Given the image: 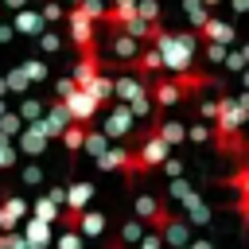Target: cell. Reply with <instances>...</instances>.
Masks as SVG:
<instances>
[{
  "label": "cell",
  "mask_w": 249,
  "mask_h": 249,
  "mask_svg": "<svg viewBox=\"0 0 249 249\" xmlns=\"http://www.w3.org/2000/svg\"><path fill=\"white\" fill-rule=\"evenodd\" d=\"M152 47L160 51V62H163V70H191L195 66V51H198V35L195 31H167V27H160L156 35H152Z\"/></svg>",
  "instance_id": "1"
},
{
  "label": "cell",
  "mask_w": 249,
  "mask_h": 249,
  "mask_svg": "<svg viewBox=\"0 0 249 249\" xmlns=\"http://www.w3.org/2000/svg\"><path fill=\"white\" fill-rule=\"evenodd\" d=\"M93 160H97L101 171H124L128 179H140V175H144L136 152H132V148H121V144H113V140H109V148H105L101 156H93Z\"/></svg>",
  "instance_id": "2"
},
{
  "label": "cell",
  "mask_w": 249,
  "mask_h": 249,
  "mask_svg": "<svg viewBox=\"0 0 249 249\" xmlns=\"http://www.w3.org/2000/svg\"><path fill=\"white\" fill-rule=\"evenodd\" d=\"M62 16H66V27H70V39H74V47H78V51H89V47H97V23H93L89 16H82L74 4H70Z\"/></svg>",
  "instance_id": "3"
},
{
  "label": "cell",
  "mask_w": 249,
  "mask_h": 249,
  "mask_svg": "<svg viewBox=\"0 0 249 249\" xmlns=\"http://www.w3.org/2000/svg\"><path fill=\"white\" fill-rule=\"evenodd\" d=\"M132 152H136V160H140V167H144V171H156V167H160V160H163L171 148H167V144L156 136V128L148 124V128L140 132V148H132Z\"/></svg>",
  "instance_id": "4"
},
{
  "label": "cell",
  "mask_w": 249,
  "mask_h": 249,
  "mask_svg": "<svg viewBox=\"0 0 249 249\" xmlns=\"http://www.w3.org/2000/svg\"><path fill=\"white\" fill-rule=\"evenodd\" d=\"M148 97H152V105L156 109H171V105H179L183 101V93H179V86H175V78H163V74H156V78H148Z\"/></svg>",
  "instance_id": "5"
},
{
  "label": "cell",
  "mask_w": 249,
  "mask_h": 249,
  "mask_svg": "<svg viewBox=\"0 0 249 249\" xmlns=\"http://www.w3.org/2000/svg\"><path fill=\"white\" fill-rule=\"evenodd\" d=\"M132 128H136V117H132V109L124 105V101H117L113 109H109V117H105V136L109 140H124V136H132Z\"/></svg>",
  "instance_id": "6"
},
{
  "label": "cell",
  "mask_w": 249,
  "mask_h": 249,
  "mask_svg": "<svg viewBox=\"0 0 249 249\" xmlns=\"http://www.w3.org/2000/svg\"><path fill=\"white\" fill-rule=\"evenodd\" d=\"M62 105H66L70 121H78V124H93V117L101 113V109H97V101H93V97H89V93H86L82 86H78V89H74L70 97H62Z\"/></svg>",
  "instance_id": "7"
},
{
  "label": "cell",
  "mask_w": 249,
  "mask_h": 249,
  "mask_svg": "<svg viewBox=\"0 0 249 249\" xmlns=\"http://www.w3.org/2000/svg\"><path fill=\"white\" fill-rule=\"evenodd\" d=\"M195 35H198V39H210V43H222V47H233V39H237L233 23H230V19H218L214 12L202 19V27H195Z\"/></svg>",
  "instance_id": "8"
},
{
  "label": "cell",
  "mask_w": 249,
  "mask_h": 249,
  "mask_svg": "<svg viewBox=\"0 0 249 249\" xmlns=\"http://www.w3.org/2000/svg\"><path fill=\"white\" fill-rule=\"evenodd\" d=\"M47 148V132L39 128V121H23V128L16 132V152L19 156H43Z\"/></svg>",
  "instance_id": "9"
},
{
  "label": "cell",
  "mask_w": 249,
  "mask_h": 249,
  "mask_svg": "<svg viewBox=\"0 0 249 249\" xmlns=\"http://www.w3.org/2000/svg\"><path fill=\"white\" fill-rule=\"evenodd\" d=\"M70 124V113H66V105L62 101H51V105H43V117H39V128L47 132V140H58V132Z\"/></svg>",
  "instance_id": "10"
},
{
  "label": "cell",
  "mask_w": 249,
  "mask_h": 249,
  "mask_svg": "<svg viewBox=\"0 0 249 249\" xmlns=\"http://www.w3.org/2000/svg\"><path fill=\"white\" fill-rule=\"evenodd\" d=\"M171 78H175V86H179V93H183V101H187V97H195L198 89H210V86H218V82H214L210 74H198L195 66H191V70H175Z\"/></svg>",
  "instance_id": "11"
},
{
  "label": "cell",
  "mask_w": 249,
  "mask_h": 249,
  "mask_svg": "<svg viewBox=\"0 0 249 249\" xmlns=\"http://www.w3.org/2000/svg\"><path fill=\"white\" fill-rule=\"evenodd\" d=\"M156 233L163 237V245H187V241H191V222H187L183 214H175V210H171V214H167V222H163Z\"/></svg>",
  "instance_id": "12"
},
{
  "label": "cell",
  "mask_w": 249,
  "mask_h": 249,
  "mask_svg": "<svg viewBox=\"0 0 249 249\" xmlns=\"http://www.w3.org/2000/svg\"><path fill=\"white\" fill-rule=\"evenodd\" d=\"M101 70H105L101 51H97V47H89V51H82V58H78V66H74V74H70V78H74L78 86H86V82H89L93 74H101Z\"/></svg>",
  "instance_id": "13"
},
{
  "label": "cell",
  "mask_w": 249,
  "mask_h": 249,
  "mask_svg": "<svg viewBox=\"0 0 249 249\" xmlns=\"http://www.w3.org/2000/svg\"><path fill=\"white\" fill-rule=\"evenodd\" d=\"M74 230H78L82 237H97V233H105V214H101V210L82 206V210H78V218H74Z\"/></svg>",
  "instance_id": "14"
},
{
  "label": "cell",
  "mask_w": 249,
  "mask_h": 249,
  "mask_svg": "<svg viewBox=\"0 0 249 249\" xmlns=\"http://www.w3.org/2000/svg\"><path fill=\"white\" fill-rule=\"evenodd\" d=\"M82 89H86V93H89V97L97 101V109H105V105L113 101V78H109L105 70H101V74H93V78H89V82H86Z\"/></svg>",
  "instance_id": "15"
},
{
  "label": "cell",
  "mask_w": 249,
  "mask_h": 249,
  "mask_svg": "<svg viewBox=\"0 0 249 249\" xmlns=\"http://www.w3.org/2000/svg\"><path fill=\"white\" fill-rule=\"evenodd\" d=\"M144 78H136V74H121V78H113V97L117 101H132L136 93H144Z\"/></svg>",
  "instance_id": "16"
},
{
  "label": "cell",
  "mask_w": 249,
  "mask_h": 249,
  "mask_svg": "<svg viewBox=\"0 0 249 249\" xmlns=\"http://www.w3.org/2000/svg\"><path fill=\"white\" fill-rule=\"evenodd\" d=\"M23 237H27L35 249H47V245H51V237H54V226H51V222H43V218H31V222L23 226Z\"/></svg>",
  "instance_id": "17"
},
{
  "label": "cell",
  "mask_w": 249,
  "mask_h": 249,
  "mask_svg": "<svg viewBox=\"0 0 249 249\" xmlns=\"http://www.w3.org/2000/svg\"><path fill=\"white\" fill-rule=\"evenodd\" d=\"M43 27H47V23H43V16H39L35 8H16V27H12V31H23V35L35 39Z\"/></svg>",
  "instance_id": "18"
},
{
  "label": "cell",
  "mask_w": 249,
  "mask_h": 249,
  "mask_svg": "<svg viewBox=\"0 0 249 249\" xmlns=\"http://www.w3.org/2000/svg\"><path fill=\"white\" fill-rule=\"evenodd\" d=\"M93 202V183H70L66 187V195H62V206H74V210H82V206H89Z\"/></svg>",
  "instance_id": "19"
},
{
  "label": "cell",
  "mask_w": 249,
  "mask_h": 249,
  "mask_svg": "<svg viewBox=\"0 0 249 249\" xmlns=\"http://www.w3.org/2000/svg\"><path fill=\"white\" fill-rule=\"evenodd\" d=\"M86 128H89V124H78V121H70V124L58 132V140H62V148H66L70 156H78V152H82V136H86Z\"/></svg>",
  "instance_id": "20"
},
{
  "label": "cell",
  "mask_w": 249,
  "mask_h": 249,
  "mask_svg": "<svg viewBox=\"0 0 249 249\" xmlns=\"http://www.w3.org/2000/svg\"><path fill=\"white\" fill-rule=\"evenodd\" d=\"M109 47H113V54H117V62H121V66L140 51V47H136V39H132V35H124V31H113V43H109Z\"/></svg>",
  "instance_id": "21"
},
{
  "label": "cell",
  "mask_w": 249,
  "mask_h": 249,
  "mask_svg": "<svg viewBox=\"0 0 249 249\" xmlns=\"http://www.w3.org/2000/svg\"><path fill=\"white\" fill-rule=\"evenodd\" d=\"M105 148H109V136H105L101 128H93V124H89V128H86V136H82V152H86V156H101Z\"/></svg>",
  "instance_id": "22"
},
{
  "label": "cell",
  "mask_w": 249,
  "mask_h": 249,
  "mask_svg": "<svg viewBox=\"0 0 249 249\" xmlns=\"http://www.w3.org/2000/svg\"><path fill=\"white\" fill-rule=\"evenodd\" d=\"M167 198H175V202H183V206H187V202H195V198H198V191H195L183 175H175V179L167 183Z\"/></svg>",
  "instance_id": "23"
},
{
  "label": "cell",
  "mask_w": 249,
  "mask_h": 249,
  "mask_svg": "<svg viewBox=\"0 0 249 249\" xmlns=\"http://www.w3.org/2000/svg\"><path fill=\"white\" fill-rule=\"evenodd\" d=\"M0 206H4V214H8L12 222H19V218L27 214V202H23L16 191H4V195H0Z\"/></svg>",
  "instance_id": "24"
},
{
  "label": "cell",
  "mask_w": 249,
  "mask_h": 249,
  "mask_svg": "<svg viewBox=\"0 0 249 249\" xmlns=\"http://www.w3.org/2000/svg\"><path fill=\"white\" fill-rule=\"evenodd\" d=\"M58 210H62V206H58V202H51L47 195H39V198H35V206H31V214H35V218H43V222H51V226L58 222Z\"/></svg>",
  "instance_id": "25"
},
{
  "label": "cell",
  "mask_w": 249,
  "mask_h": 249,
  "mask_svg": "<svg viewBox=\"0 0 249 249\" xmlns=\"http://www.w3.org/2000/svg\"><path fill=\"white\" fill-rule=\"evenodd\" d=\"M35 39H39V51H43V54H58V51H62V35L51 31V27H43Z\"/></svg>",
  "instance_id": "26"
},
{
  "label": "cell",
  "mask_w": 249,
  "mask_h": 249,
  "mask_svg": "<svg viewBox=\"0 0 249 249\" xmlns=\"http://www.w3.org/2000/svg\"><path fill=\"white\" fill-rule=\"evenodd\" d=\"M19 70H23L27 82H47V62H43V58H23Z\"/></svg>",
  "instance_id": "27"
},
{
  "label": "cell",
  "mask_w": 249,
  "mask_h": 249,
  "mask_svg": "<svg viewBox=\"0 0 249 249\" xmlns=\"http://www.w3.org/2000/svg\"><path fill=\"white\" fill-rule=\"evenodd\" d=\"M4 86H8V93H27V89H31V82L23 78V70H19V66L4 70Z\"/></svg>",
  "instance_id": "28"
},
{
  "label": "cell",
  "mask_w": 249,
  "mask_h": 249,
  "mask_svg": "<svg viewBox=\"0 0 249 249\" xmlns=\"http://www.w3.org/2000/svg\"><path fill=\"white\" fill-rule=\"evenodd\" d=\"M132 210H136V218H140V222H148V218H152V210H156V195L140 191V195L132 198Z\"/></svg>",
  "instance_id": "29"
},
{
  "label": "cell",
  "mask_w": 249,
  "mask_h": 249,
  "mask_svg": "<svg viewBox=\"0 0 249 249\" xmlns=\"http://www.w3.org/2000/svg\"><path fill=\"white\" fill-rule=\"evenodd\" d=\"M140 233H144V222H140V218H128V222L121 226L117 241H121V245H136V237H140Z\"/></svg>",
  "instance_id": "30"
},
{
  "label": "cell",
  "mask_w": 249,
  "mask_h": 249,
  "mask_svg": "<svg viewBox=\"0 0 249 249\" xmlns=\"http://www.w3.org/2000/svg\"><path fill=\"white\" fill-rule=\"evenodd\" d=\"M183 12H187V19H191V27H202V19L210 16V8H206L202 0H183Z\"/></svg>",
  "instance_id": "31"
},
{
  "label": "cell",
  "mask_w": 249,
  "mask_h": 249,
  "mask_svg": "<svg viewBox=\"0 0 249 249\" xmlns=\"http://www.w3.org/2000/svg\"><path fill=\"white\" fill-rule=\"evenodd\" d=\"M19 128H23V117H19V113H8V109H4V113H0V136H8V140H12V136H16Z\"/></svg>",
  "instance_id": "32"
},
{
  "label": "cell",
  "mask_w": 249,
  "mask_h": 249,
  "mask_svg": "<svg viewBox=\"0 0 249 249\" xmlns=\"http://www.w3.org/2000/svg\"><path fill=\"white\" fill-rule=\"evenodd\" d=\"M19 163V152H16V144L8 140V136H0V171H8V167H16Z\"/></svg>",
  "instance_id": "33"
},
{
  "label": "cell",
  "mask_w": 249,
  "mask_h": 249,
  "mask_svg": "<svg viewBox=\"0 0 249 249\" xmlns=\"http://www.w3.org/2000/svg\"><path fill=\"white\" fill-rule=\"evenodd\" d=\"M51 245L54 249H82V233L78 230H62L58 237H51Z\"/></svg>",
  "instance_id": "34"
},
{
  "label": "cell",
  "mask_w": 249,
  "mask_h": 249,
  "mask_svg": "<svg viewBox=\"0 0 249 249\" xmlns=\"http://www.w3.org/2000/svg\"><path fill=\"white\" fill-rule=\"evenodd\" d=\"M124 105L132 109V117H148V113L156 109V105H152V97H148V89H144V93H136V97H132V101H124Z\"/></svg>",
  "instance_id": "35"
},
{
  "label": "cell",
  "mask_w": 249,
  "mask_h": 249,
  "mask_svg": "<svg viewBox=\"0 0 249 249\" xmlns=\"http://www.w3.org/2000/svg\"><path fill=\"white\" fill-rule=\"evenodd\" d=\"M19 183H23V187H39V183H43V167H39V163H23V167H19Z\"/></svg>",
  "instance_id": "36"
},
{
  "label": "cell",
  "mask_w": 249,
  "mask_h": 249,
  "mask_svg": "<svg viewBox=\"0 0 249 249\" xmlns=\"http://www.w3.org/2000/svg\"><path fill=\"white\" fill-rule=\"evenodd\" d=\"M136 16L144 23H156L160 19V0H136Z\"/></svg>",
  "instance_id": "37"
},
{
  "label": "cell",
  "mask_w": 249,
  "mask_h": 249,
  "mask_svg": "<svg viewBox=\"0 0 249 249\" xmlns=\"http://www.w3.org/2000/svg\"><path fill=\"white\" fill-rule=\"evenodd\" d=\"M74 8H78V12H82V16H89V19H93V23H97V19H101V16H105V0H78V4H74Z\"/></svg>",
  "instance_id": "38"
},
{
  "label": "cell",
  "mask_w": 249,
  "mask_h": 249,
  "mask_svg": "<svg viewBox=\"0 0 249 249\" xmlns=\"http://www.w3.org/2000/svg\"><path fill=\"white\" fill-rule=\"evenodd\" d=\"M245 58H249V51H245V47H233V51L226 47V58H222V62H226L230 70H245Z\"/></svg>",
  "instance_id": "39"
},
{
  "label": "cell",
  "mask_w": 249,
  "mask_h": 249,
  "mask_svg": "<svg viewBox=\"0 0 249 249\" xmlns=\"http://www.w3.org/2000/svg\"><path fill=\"white\" fill-rule=\"evenodd\" d=\"M19 117H23V121H39V117H43V101H39V97H23Z\"/></svg>",
  "instance_id": "40"
},
{
  "label": "cell",
  "mask_w": 249,
  "mask_h": 249,
  "mask_svg": "<svg viewBox=\"0 0 249 249\" xmlns=\"http://www.w3.org/2000/svg\"><path fill=\"white\" fill-rule=\"evenodd\" d=\"M160 171H163L167 179H175V175H183L187 167H183V160H179V156H171V152H167V156L160 160Z\"/></svg>",
  "instance_id": "41"
},
{
  "label": "cell",
  "mask_w": 249,
  "mask_h": 249,
  "mask_svg": "<svg viewBox=\"0 0 249 249\" xmlns=\"http://www.w3.org/2000/svg\"><path fill=\"white\" fill-rule=\"evenodd\" d=\"M39 16H43V23H58V19H62V4H58V0H43Z\"/></svg>",
  "instance_id": "42"
},
{
  "label": "cell",
  "mask_w": 249,
  "mask_h": 249,
  "mask_svg": "<svg viewBox=\"0 0 249 249\" xmlns=\"http://www.w3.org/2000/svg\"><path fill=\"white\" fill-rule=\"evenodd\" d=\"M202 58H206V62H222V58H226V47H222V43L202 39Z\"/></svg>",
  "instance_id": "43"
},
{
  "label": "cell",
  "mask_w": 249,
  "mask_h": 249,
  "mask_svg": "<svg viewBox=\"0 0 249 249\" xmlns=\"http://www.w3.org/2000/svg\"><path fill=\"white\" fill-rule=\"evenodd\" d=\"M136 249H163V237H160L156 230H144V233L136 237Z\"/></svg>",
  "instance_id": "44"
},
{
  "label": "cell",
  "mask_w": 249,
  "mask_h": 249,
  "mask_svg": "<svg viewBox=\"0 0 249 249\" xmlns=\"http://www.w3.org/2000/svg\"><path fill=\"white\" fill-rule=\"evenodd\" d=\"M187 140H195V144H210V124H187Z\"/></svg>",
  "instance_id": "45"
},
{
  "label": "cell",
  "mask_w": 249,
  "mask_h": 249,
  "mask_svg": "<svg viewBox=\"0 0 249 249\" xmlns=\"http://www.w3.org/2000/svg\"><path fill=\"white\" fill-rule=\"evenodd\" d=\"M4 249H35V245H31V241H27L23 233H16V230H8V233H4Z\"/></svg>",
  "instance_id": "46"
},
{
  "label": "cell",
  "mask_w": 249,
  "mask_h": 249,
  "mask_svg": "<svg viewBox=\"0 0 249 249\" xmlns=\"http://www.w3.org/2000/svg\"><path fill=\"white\" fill-rule=\"evenodd\" d=\"M74 89H78V82H74V78H58V82H54V101H62V97H70Z\"/></svg>",
  "instance_id": "47"
},
{
  "label": "cell",
  "mask_w": 249,
  "mask_h": 249,
  "mask_svg": "<svg viewBox=\"0 0 249 249\" xmlns=\"http://www.w3.org/2000/svg\"><path fill=\"white\" fill-rule=\"evenodd\" d=\"M214 109H218V97H206V101L198 105V113H202V121H214Z\"/></svg>",
  "instance_id": "48"
},
{
  "label": "cell",
  "mask_w": 249,
  "mask_h": 249,
  "mask_svg": "<svg viewBox=\"0 0 249 249\" xmlns=\"http://www.w3.org/2000/svg\"><path fill=\"white\" fill-rule=\"evenodd\" d=\"M62 195H66V187H47V198L58 202V206H62Z\"/></svg>",
  "instance_id": "49"
},
{
  "label": "cell",
  "mask_w": 249,
  "mask_h": 249,
  "mask_svg": "<svg viewBox=\"0 0 249 249\" xmlns=\"http://www.w3.org/2000/svg\"><path fill=\"white\" fill-rule=\"evenodd\" d=\"M8 230H16V222L4 214V206H0V233H8Z\"/></svg>",
  "instance_id": "50"
},
{
  "label": "cell",
  "mask_w": 249,
  "mask_h": 249,
  "mask_svg": "<svg viewBox=\"0 0 249 249\" xmlns=\"http://www.w3.org/2000/svg\"><path fill=\"white\" fill-rule=\"evenodd\" d=\"M183 249H214V245H210V241H206V237H198V241H187V245H183Z\"/></svg>",
  "instance_id": "51"
},
{
  "label": "cell",
  "mask_w": 249,
  "mask_h": 249,
  "mask_svg": "<svg viewBox=\"0 0 249 249\" xmlns=\"http://www.w3.org/2000/svg\"><path fill=\"white\" fill-rule=\"evenodd\" d=\"M4 43H12V27H8V23H0V47H4Z\"/></svg>",
  "instance_id": "52"
},
{
  "label": "cell",
  "mask_w": 249,
  "mask_h": 249,
  "mask_svg": "<svg viewBox=\"0 0 249 249\" xmlns=\"http://www.w3.org/2000/svg\"><path fill=\"white\" fill-rule=\"evenodd\" d=\"M230 8H233V12H237V16H241V12H245V8H249V0H230Z\"/></svg>",
  "instance_id": "53"
},
{
  "label": "cell",
  "mask_w": 249,
  "mask_h": 249,
  "mask_svg": "<svg viewBox=\"0 0 249 249\" xmlns=\"http://www.w3.org/2000/svg\"><path fill=\"white\" fill-rule=\"evenodd\" d=\"M0 4H4V8H12V12H16V8H27V0H0Z\"/></svg>",
  "instance_id": "54"
},
{
  "label": "cell",
  "mask_w": 249,
  "mask_h": 249,
  "mask_svg": "<svg viewBox=\"0 0 249 249\" xmlns=\"http://www.w3.org/2000/svg\"><path fill=\"white\" fill-rule=\"evenodd\" d=\"M0 97H8V86H4V74H0Z\"/></svg>",
  "instance_id": "55"
},
{
  "label": "cell",
  "mask_w": 249,
  "mask_h": 249,
  "mask_svg": "<svg viewBox=\"0 0 249 249\" xmlns=\"http://www.w3.org/2000/svg\"><path fill=\"white\" fill-rule=\"evenodd\" d=\"M202 4H206V8H218V4H222V0H202Z\"/></svg>",
  "instance_id": "56"
},
{
  "label": "cell",
  "mask_w": 249,
  "mask_h": 249,
  "mask_svg": "<svg viewBox=\"0 0 249 249\" xmlns=\"http://www.w3.org/2000/svg\"><path fill=\"white\" fill-rule=\"evenodd\" d=\"M109 249H124V245H121V241H113V245H109Z\"/></svg>",
  "instance_id": "57"
},
{
  "label": "cell",
  "mask_w": 249,
  "mask_h": 249,
  "mask_svg": "<svg viewBox=\"0 0 249 249\" xmlns=\"http://www.w3.org/2000/svg\"><path fill=\"white\" fill-rule=\"evenodd\" d=\"M4 109H8V105H4V97H0V113H4Z\"/></svg>",
  "instance_id": "58"
},
{
  "label": "cell",
  "mask_w": 249,
  "mask_h": 249,
  "mask_svg": "<svg viewBox=\"0 0 249 249\" xmlns=\"http://www.w3.org/2000/svg\"><path fill=\"white\" fill-rule=\"evenodd\" d=\"M163 249H183V245H163Z\"/></svg>",
  "instance_id": "59"
},
{
  "label": "cell",
  "mask_w": 249,
  "mask_h": 249,
  "mask_svg": "<svg viewBox=\"0 0 249 249\" xmlns=\"http://www.w3.org/2000/svg\"><path fill=\"white\" fill-rule=\"evenodd\" d=\"M0 249H4V233H0Z\"/></svg>",
  "instance_id": "60"
},
{
  "label": "cell",
  "mask_w": 249,
  "mask_h": 249,
  "mask_svg": "<svg viewBox=\"0 0 249 249\" xmlns=\"http://www.w3.org/2000/svg\"><path fill=\"white\" fill-rule=\"evenodd\" d=\"M66 4H78V0H66Z\"/></svg>",
  "instance_id": "61"
}]
</instances>
